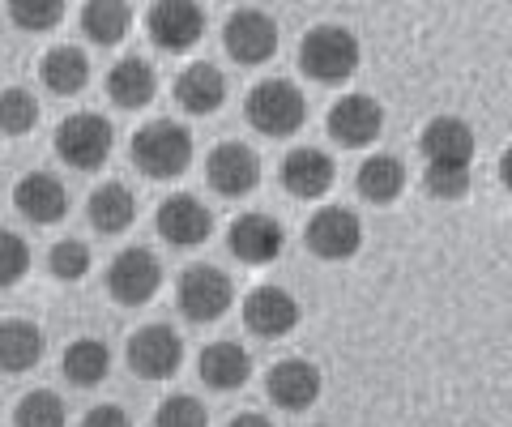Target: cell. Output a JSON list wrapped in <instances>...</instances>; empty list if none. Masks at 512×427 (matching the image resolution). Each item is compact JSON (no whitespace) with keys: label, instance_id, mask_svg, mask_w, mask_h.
Instances as JSON below:
<instances>
[{"label":"cell","instance_id":"d4e9b609","mask_svg":"<svg viewBox=\"0 0 512 427\" xmlns=\"http://www.w3.org/2000/svg\"><path fill=\"white\" fill-rule=\"evenodd\" d=\"M60 368H64V376H69V385L94 389V385L107 381V372H111V351H107V342H99V338H77V342L64 346Z\"/></svg>","mask_w":512,"mask_h":427},{"label":"cell","instance_id":"5bb4252c","mask_svg":"<svg viewBox=\"0 0 512 427\" xmlns=\"http://www.w3.org/2000/svg\"><path fill=\"white\" fill-rule=\"evenodd\" d=\"M210 231H214V214L205 210L197 197L175 193V197H167L163 205H158V235H163L167 244L197 248V244L210 240Z\"/></svg>","mask_w":512,"mask_h":427},{"label":"cell","instance_id":"e0dca14e","mask_svg":"<svg viewBox=\"0 0 512 427\" xmlns=\"http://www.w3.org/2000/svg\"><path fill=\"white\" fill-rule=\"evenodd\" d=\"M419 150L427 154V163L470 167L478 141H474V129L461 116H436V120H427V129L419 137Z\"/></svg>","mask_w":512,"mask_h":427},{"label":"cell","instance_id":"ffe728a7","mask_svg":"<svg viewBox=\"0 0 512 427\" xmlns=\"http://www.w3.org/2000/svg\"><path fill=\"white\" fill-rule=\"evenodd\" d=\"M154 90H158V73L141 56H124L107 73V99L124 107V112H141L154 99Z\"/></svg>","mask_w":512,"mask_h":427},{"label":"cell","instance_id":"8fae6325","mask_svg":"<svg viewBox=\"0 0 512 427\" xmlns=\"http://www.w3.org/2000/svg\"><path fill=\"white\" fill-rule=\"evenodd\" d=\"M205 180L222 197H248L261 184V163H256V154L244 141H222L205 158Z\"/></svg>","mask_w":512,"mask_h":427},{"label":"cell","instance_id":"4316f807","mask_svg":"<svg viewBox=\"0 0 512 427\" xmlns=\"http://www.w3.org/2000/svg\"><path fill=\"white\" fill-rule=\"evenodd\" d=\"M39 77H43V86L52 94H77V90H86V82H90V60H86L82 47L64 43V47L43 52Z\"/></svg>","mask_w":512,"mask_h":427},{"label":"cell","instance_id":"3957f363","mask_svg":"<svg viewBox=\"0 0 512 427\" xmlns=\"http://www.w3.org/2000/svg\"><path fill=\"white\" fill-rule=\"evenodd\" d=\"M299 69L320 86H338L359 69V39L346 26H312L299 43Z\"/></svg>","mask_w":512,"mask_h":427},{"label":"cell","instance_id":"74e56055","mask_svg":"<svg viewBox=\"0 0 512 427\" xmlns=\"http://www.w3.org/2000/svg\"><path fill=\"white\" fill-rule=\"evenodd\" d=\"M500 180H504V188L512 193V146L504 150V158H500Z\"/></svg>","mask_w":512,"mask_h":427},{"label":"cell","instance_id":"52a82bcc","mask_svg":"<svg viewBox=\"0 0 512 427\" xmlns=\"http://www.w3.org/2000/svg\"><path fill=\"white\" fill-rule=\"evenodd\" d=\"M124 359L141 381H167V376H175L184 363V342L171 325H146L128 338Z\"/></svg>","mask_w":512,"mask_h":427},{"label":"cell","instance_id":"d590c367","mask_svg":"<svg viewBox=\"0 0 512 427\" xmlns=\"http://www.w3.org/2000/svg\"><path fill=\"white\" fill-rule=\"evenodd\" d=\"M82 427H133V419H128L120 406H94L82 419Z\"/></svg>","mask_w":512,"mask_h":427},{"label":"cell","instance_id":"f1b7e54d","mask_svg":"<svg viewBox=\"0 0 512 427\" xmlns=\"http://www.w3.org/2000/svg\"><path fill=\"white\" fill-rule=\"evenodd\" d=\"M35 124H39L35 94L22 90V86L0 90V133H5V137H26Z\"/></svg>","mask_w":512,"mask_h":427},{"label":"cell","instance_id":"5b68a950","mask_svg":"<svg viewBox=\"0 0 512 427\" xmlns=\"http://www.w3.org/2000/svg\"><path fill=\"white\" fill-rule=\"evenodd\" d=\"M231 299H235V287L218 265H188L180 282H175V304L197 325H210L218 316H227Z\"/></svg>","mask_w":512,"mask_h":427},{"label":"cell","instance_id":"cb8c5ba5","mask_svg":"<svg viewBox=\"0 0 512 427\" xmlns=\"http://www.w3.org/2000/svg\"><path fill=\"white\" fill-rule=\"evenodd\" d=\"M43 359V329L35 321H0V372H30Z\"/></svg>","mask_w":512,"mask_h":427},{"label":"cell","instance_id":"8d00e7d4","mask_svg":"<svg viewBox=\"0 0 512 427\" xmlns=\"http://www.w3.org/2000/svg\"><path fill=\"white\" fill-rule=\"evenodd\" d=\"M227 427H274V423H269L265 415H256V410H248V415H235Z\"/></svg>","mask_w":512,"mask_h":427},{"label":"cell","instance_id":"277c9868","mask_svg":"<svg viewBox=\"0 0 512 427\" xmlns=\"http://www.w3.org/2000/svg\"><path fill=\"white\" fill-rule=\"evenodd\" d=\"M111 146H116V133L99 112H73L56 129V154L77 171H99L111 158Z\"/></svg>","mask_w":512,"mask_h":427},{"label":"cell","instance_id":"44dd1931","mask_svg":"<svg viewBox=\"0 0 512 427\" xmlns=\"http://www.w3.org/2000/svg\"><path fill=\"white\" fill-rule=\"evenodd\" d=\"M175 103H180L188 116H210L227 103V77L214 65H188L175 77Z\"/></svg>","mask_w":512,"mask_h":427},{"label":"cell","instance_id":"30bf717a","mask_svg":"<svg viewBox=\"0 0 512 427\" xmlns=\"http://www.w3.org/2000/svg\"><path fill=\"white\" fill-rule=\"evenodd\" d=\"M146 30L163 52H188L205 35V9L192 0H158L146 13Z\"/></svg>","mask_w":512,"mask_h":427},{"label":"cell","instance_id":"d6986e66","mask_svg":"<svg viewBox=\"0 0 512 427\" xmlns=\"http://www.w3.org/2000/svg\"><path fill=\"white\" fill-rule=\"evenodd\" d=\"M269 398H274L282 410H308L316 398H320V368L312 359H278L269 368Z\"/></svg>","mask_w":512,"mask_h":427},{"label":"cell","instance_id":"d6a6232c","mask_svg":"<svg viewBox=\"0 0 512 427\" xmlns=\"http://www.w3.org/2000/svg\"><path fill=\"white\" fill-rule=\"evenodd\" d=\"M9 18H13V26H22V30H52L64 18V5L60 0H13Z\"/></svg>","mask_w":512,"mask_h":427},{"label":"cell","instance_id":"83f0119b","mask_svg":"<svg viewBox=\"0 0 512 427\" xmlns=\"http://www.w3.org/2000/svg\"><path fill=\"white\" fill-rule=\"evenodd\" d=\"M128 26H133V9L120 5V0H90L82 9V30L99 47L120 43L128 35Z\"/></svg>","mask_w":512,"mask_h":427},{"label":"cell","instance_id":"2e32d148","mask_svg":"<svg viewBox=\"0 0 512 427\" xmlns=\"http://www.w3.org/2000/svg\"><path fill=\"white\" fill-rule=\"evenodd\" d=\"M244 325L261 338H286L299 325V299L291 291L274 287V282H269V287H256L244 299Z\"/></svg>","mask_w":512,"mask_h":427},{"label":"cell","instance_id":"836d02e7","mask_svg":"<svg viewBox=\"0 0 512 427\" xmlns=\"http://www.w3.org/2000/svg\"><path fill=\"white\" fill-rule=\"evenodd\" d=\"M154 427H210V415H205V406L197 398H188V393H175L158 406V419Z\"/></svg>","mask_w":512,"mask_h":427},{"label":"cell","instance_id":"ba28073f","mask_svg":"<svg viewBox=\"0 0 512 427\" xmlns=\"http://www.w3.org/2000/svg\"><path fill=\"white\" fill-rule=\"evenodd\" d=\"M303 240H308L312 257H320V261H350L363 244V223L346 205H325V210H316L308 218Z\"/></svg>","mask_w":512,"mask_h":427},{"label":"cell","instance_id":"4fadbf2b","mask_svg":"<svg viewBox=\"0 0 512 427\" xmlns=\"http://www.w3.org/2000/svg\"><path fill=\"white\" fill-rule=\"evenodd\" d=\"M227 244L239 261H248V265H269V261H278L282 257V248H286V231L274 214H261V210H252V214H239L231 231H227Z\"/></svg>","mask_w":512,"mask_h":427},{"label":"cell","instance_id":"484cf974","mask_svg":"<svg viewBox=\"0 0 512 427\" xmlns=\"http://www.w3.org/2000/svg\"><path fill=\"white\" fill-rule=\"evenodd\" d=\"M133 218H137V197L128 193L120 180L99 184V188L90 193V223H94V231L120 235V231L133 227Z\"/></svg>","mask_w":512,"mask_h":427},{"label":"cell","instance_id":"f546056e","mask_svg":"<svg viewBox=\"0 0 512 427\" xmlns=\"http://www.w3.org/2000/svg\"><path fill=\"white\" fill-rule=\"evenodd\" d=\"M18 427H64L69 415H64V402L60 393L52 389H30L26 398L18 402V415H13Z\"/></svg>","mask_w":512,"mask_h":427},{"label":"cell","instance_id":"7402d4cb","mask_svg":"<svg viewBox=\"0 0 512 427\" xmlns=\"http://www.w3.org/2000/svg\"><path fill=\"white\" fill-rule=\"evenodd\" d=\"M197 372H201V381L210 385V389L231 393L239 385H248L252 359H248V351L239 342H210L201 351V359H197Z\"/></svg>","mask_w":512,"mask_h":427},{"label":"cell","instance_id":"9a60e30c","mask_svg":"<svg viewBox=\"0 0 512 427\" xmlns=\"http://www.w3.org/2000/svg\"><path fill=\"white\" fill-rule=\"evenodd\" d=\"M282 188L291 197H303V201H316V197H325L333 180H338V167H333V158L325 150H316V146H299L282 158Z\"/></svg>","mask_w":512,"mask_h":427},{"label":"cell","instance_id":"6da1fadb","mask_svg":"<svg viewBox=\"0 0 512 427\" xmlns=\"http://www.w3.org/2000/svg\"><path fill=\"white\" fill-rule=\"evenodd\" d=\"M128 154H133L141 176L175 180V176H184L188 163H192V137L175 120H154V124H141V129L133 133Z\"/></svg>","mask_w":512,"mask_h":427},{"label":"cell","instance_id":"ac0fdd59","mask_svg":"<svg viewBox=\"0 0 512 427\" xmlns=\"http://www.w3.org/2000/svg\"><path fill=\"white\" fill-rule=\"evenodd\" d=\"M13 205H18L22 218H30V223L52 227L69 214V193H64V184L52 171H30V176H22L18 188H13Z\"/></svg>","mask_w":512,"mask_h":427},{"label":"cell","instance_id":"7c38bea8","mask_svg":"<svg viewBox=\"0 0 512 427\" xmlns=\"http://www.w3.org/2000/svg\"><path fill=\"white\" fill-rule=\"evenodd\" d=\"M384 133V107L367 94H346L329 112V137L346 150H363Z\"/></svg>","mask_w":512,"mask_h":427},{"label":"cell","instance_id":"e575fe53","mask_svg":"<svg viewBox=\"0 0 512 427\" xmlns=\"http://www.w3.org/2000/svg\"><path fill=\"white\" fill-rule=\"evenodd\" d=\"M30 270V248L22 235L13 231H0V287H13V282H22Z\"/></svg>","mask_w":512,"mask_h":427},{"label":"cell","instance_id":"603a6c76","mask_svg":"<svg viewBox=\"0 0 512 427\" xmlns=\"http://www.w3.org/2000/svg\"><path fill=\"white\" fill-rule=\"evenodd\" d=\"M355 188H359V197H367L372 205H393L406 188V163L397 154H372L359 167Z\"/></svg>","mask_w":512,"mask_h":427},{"label":"cell","instance_id":"9c48e42d","mask_svg":"<svg viewBox=\"0 0 512 427\" xmlns=\"http://www.w3.org/2000/svg\"><path fill=\"white\" fill-rule=\"evenodd\" d=\"M222 43H227V56L239 65H265L269 56L278 52V22L269 18L265 9H235L222 30Z\"/></svg>","mask_w":512,"mask_h":427},{"label":"cell","instance_id":"4dcf8cb0","mask_svg":"<svg viewBox=\"0 0 512 427\" xmlns=\"http://www.w3.org/2000/svg\"><path fill=\"white\" fill-rule=\"evenodd\" d=\"M47 270H52L60 282H77L90 274V248L82 240H60L52 244V252H47Z\"/></svg>","mask_w":512,"mask_h":427},{"label":"cell","instance_id":"8992f818","mask_svg":"<svg viewBox=\"0 0 512 427\" xmlns=\"http://www.w3.org/2000/svg\"><path fill=\"white\" fill-rule=\"evenodd\" d=\"M158 287H163V261H158L150 248H124L107 270V291L124 308L150 304Z\"/></svg>","mask_w":512,"mask_h":427},{"label":"cell","instance_id":"1f68e13d","mask_svg":"<svg viewBox=\"0 0 512 427\" xmlns=\"http://www.w3.org/2000/svg\"><path fill=\"white\" fill-rule=\"evenodd\" d=\"M427 193L436 201H461L470 193V167H448V163H427Z\"/></svg>","mask_w":512,"mask_h":427},{"label":"cell","instance_id":"7a4b0ae2","mask_svg":"<svg viewBox=\"0 0 512 427\" xmlns=\"http://www.w3.org/2000/svg\"><path fill=\"white\" fill-rule=\"evenodd\" d=\"M244 116H248V124L256 133L291 137V133L303 129V120H308V99L299 94L295 82H286V77H269V82H256L248 90Z\"/></svg>","mask_w":512,"mask_h":427}]
</instances>
